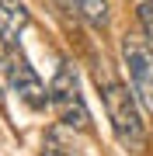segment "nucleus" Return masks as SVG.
<instances>
[{"label":"nucleus","mask_w":153,"mask_h":156,"mask_svg":"<svg viewBox=\"0 0 153 156\" xmlns=\"http://www.w3.org/2000/svg\"><path fill=\"white\" fill-rule=\"evenodd\" d=\"M94 80H97V87H101L104 111H108V122H111L115 135H118V142L125 146V149L139 153L143 146H146V125H143V118H139L136 97H132V94H129V90H125L104 66L94 69Z\"/></svg>","instance_id":"1"},{"label":"nucleus","mask_w":153,"mask_h":156,"mask_svg":"<svg viewBox=\"0 0 153 156\" xmlns=\"http://www.w3.org/2000/svg\"><path fill=\"white\" fill-rule=\"evenodd\" d=\"M49 108H56L59 122L66 128H77V132L91 128V111H87L84 94H80V76L70 62H63L49 83Z\"/></svg>","instance_id":"2"},{"label":"nucleus","mask_w":153,"mask_h":156,"mask_svg":"<svg viewBox=\"0 0 153 156\" xmlns=\"http://www.w3.org/2000/svg\"><path fill=\"white\" fill-rule=\"evenodd\" d=\"M122 62L129 66V83L132 94L143 104V111L153 115V45L136 38V35H125L122 38Z\"/></svg>","instance_id":"3"},{"label":"nucleus","mask_w":153,"mask_h":156,"mask_svg":"<svg viewBox=\"0 0 153 156\" xmlns=\"http://www.w3.org/2000/svg\"><path fill=\"white\" fill-rule=\"evenodd\" d=\"M4 76H7V83H11V90L31 108V111H46L49 108V87L38 80V73L31 69V62L24 59L21 52H14V45L4 56Z\"/></svg>","instance_id":"4"},{"label":"nucleus","mask_w":153,"mask_h":156,"mask_svg":"<svg viewBox=\"0 0 153 156\" xmlns=\"http://www.w3.org/2000/svg\"><path fill=\"white\" fill-rule=\"evenodd\" d=\"M31 14H28V4L24 0H0V42L11 49L17 45L21 38V31L28 28Z\"/></svg>","instance_id":"5"},{"label":"nucleus","mask_w":153,"mask_h":156,"mask_svg":"<svg viewBox=\"0 0 153 156\" xmlns=\"http://www.w3.org/2000/svg\"><path fill=\"white\" fill-rule=\"evenodd\" d=\"M80 4V17H84L91 28H108V0H77Z\"/></svg>","instance_id":"6"},{"label":"nucleus","mask_w":153,"mask_h":156,"mask_svg":"<svg viewBox=\"0 0 153 156\" xmlns=\"http://www.w3.org/2000/svg\"><path fill=\"white\" fill-rule=\"evenodd\" d=\"M139 24H143V31H146V42L153 45V0L139 4Z\"/></svg>","instance_id":"7"},{"label":"nucleus","mask_w":153,"mask_h":156,"mask_svg":"<svg viewBox=\"0 0 153 156\" xmlns=\"http://www.w3.org/2000/svg\"><path fill=\"white\" fill-rule=\"evenodd\" d=\"M56 4H59L66 14H80V4H77V0H56Z\"/></svg>","instance_id":"8"},{"label":"nucleus","mask_w":153,"mask_h":156,"mask_svg":"<svg viewBox=\"0 0 153 156\" xmlns=\"http://www.w3.org/2000/svg\"><path fill=\"white\" fill-rule=\"evenodd\" d=\"M0 69H4V59H0Z\"/></svg>","instance_id":"9"}]
</instances>
